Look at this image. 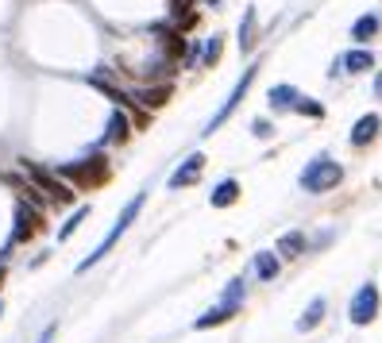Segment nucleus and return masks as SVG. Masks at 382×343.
I'll use <instances>...</instances> for the list:
<instances>
[{"instance_id": "obj_4", "label": "nucleus", "mask_w": 382, "mask_h": 343, "mask_svg": "<svg viewBox=\"0 0 382 343\" xmlns=\"http://www.w3.org/2000/svg\"><path fill=\"white\" fill-rule=\"evenodd\" d=\"M23 166V174H27V182L35 185L39 193H43L51 205H74V197H78V189L74 185H66L58 174H54L51 166H39V162H31V158H23L20 162Z\"/></svg>"}, {"instance_id": "obj_18", "label": "nucleus", "mask_w": 382, "mask_h": 343, "mask_svg": "<svg viewBox=\"0 0 382 343\" xmlns=\"http://www.w3.org/2000/svg\"><path fill=\"white\" fill-rule=\"evenodd\" d=\"M324 313H328V301H324V297H313V301L305 305V313L297 316V332H313L316 324L324 320Z\"/></svg>"}, {"instance_id": "obj_15", "label": "nucleus", "mask_w": 382, "mask_h": 343, "mask_svg": "<svg viewBox=\"0 0 382 343\" xmlns=\"http://www.w3.org/2000/svg\"><path fill=\"white\" fill-rule=\"evenodd\" d=\"M235 201H240V177H221L213 185V193H209V205L213 208H232Z\"/></svg>"}, {"instance_id": "obj_25", "label": "nucleus", "mask_w": 382, "mask_h": 343, "mask_svg": "<svg viewBox=\"0 0 382 343\" xmlns=\"http://www.w3.org/2000/svg\"><path fill=\"white\" fill-rule=\"evenodd\" d=\"M182 70H197L201 66V39H193V43H185V54H182V62H178Z\"/></svg>"}, {"instance_id": "obj_17", "label": "nucleus", "mask_w": 382, "mask_h": 343, "mask_svg": "<svg viewBox=\"0 0 382 343\" xmlns=\"http://www.w3.org/2000/svg\"><path fill=\"white\" fill-rule=\"evenodd\" d=\"M251 270H255L259 282H274V277L282 274V258L274 255V251H259L255 263H251Z\"/></svg>"}, {"instance_id": "obj_6", "label": "nucleus", "mask_w": 382, "mask_h": 343, "mask_svg": "<svg viewBox=\"0 0 382 343\" xmlns=\"http://www.w3.org/2000/svg\"><path fill=\"white\" fill-rule=\"evenodd\" d=\"M382 313V293L375 282H363L359 289L352 293V301H347V320L355 324V328H367V324H375Z\"/></svg>"}, {"instance_id": "obj_20", "label": "nucleus", "mask_w": 382, "mask_h": 343, "mask_svg": "<svg viewBox=\"0 0 382 343\" xmlns=\"http://www.w3.org/2000/svg\"><path fill=\"white\" fill-rule=\"evenodd\" d=\"M243 301H247V282H243V277H232V282L224 285V293H221V305L232 308V313H240Z\"/></svg>"}, {"instance_id": "obj_12", "label": "nucleus", "mask_w": 382, "mask_h": 343, "mask_svg": "<svg viewBox=\"0 0 382 343\" xmlns=\"http://www.w3.org/2000/svg\"><path fill=\"white\" fill-rule=\"evenodd\" d=\"M340 73H347V77H359V73H375L378 66V58H375V51L371 46H352L347 54H340Z\"/></svg>"}, {"instance_id": "obj_3", "label": "nucleus", "mask_w": 382, "mask_h": 343, "mask_svg": "<svg viewBox=\"0 0 382 343\" xmlns=\"http://www.w3.org/2000/svg\"><path fill=\"white\" fill-rule=\"evenodd\" d=\"M54 174H58L66 185H74V189H97V185L109 177V158H104L101 151H93V154H81L74 162L54 166Z\"/></svg>"}, {"instance_id": "obj_8", "label": "nucleus", "mask_w": 382, "mask_h": 343, "mask_svg": "<svg viewBox=\"0 0 382 343\" xmlns=\"http://www.w3.org/2000/svg\"><path fill=\"white\" fill-rule=\"evenodd\" d=\"M205 162H209V158H205L201 151L185 154V158L174 166V174L166 177V189H174V193H178V189H193V185L205 177Z\"/></svg>"}, {"instance_id": "obj_29", "label": "nucleus", "mask_w": 382, "mask_h": 343, "mask_svg": "<svg viewBox=\"0 0 382 343\" xmlns=\"http://www.w3.org/2000/svg\"><path fill=\"white\" fill-rule=\"evenodd\" d=\"M4 277H8V270H4V266H0V285H4Z\"/></svg>"}, {"instance_id": "obj_28", "label": "nucleus", "mask_w": 382, "mask_h": 343, "mask_svg": "<svg viewBox=\"0 0 382 343\" xmlns=\"http://www.w3.org/2000/svg\"><path fill=\"white\" fill-rule=\"evenodd\" d=\"M375 96L382 101V70H375Z\"/></svg>"}, {"instance_id": "obj_27", "label": "nucleus", "mask_w": 382, "mask_h": 343, "mask_svg": "<svg viewBox=\"0 0 382 343\" xmlns=\"http://www.w3.org/2000/svg\"><path fill=\"white\" fill-rule=\"evenodd\" d=\"M54 336H58V324H47V328H43V336H39L35 343H54Z\"/></svg>"}, {"instance_id": "obj_1", "label": "nucleus", "mask_w": 382, "mask_h": 343, "mask_svg": "<svg viewBox=\"0 0 382 343\" xmlns=\"http://www.w3.org/2000/svg\"><path fill=\"white\" fill-rule=\"evenodd\" d=\"M143 205H147V189H143V193H135V197H132V201H128V205H124V212H120V216H116V224L109 227V235H104V239L97 243V247H93V251H89V255H85V258H81V263H78V274H89V270H93L97 263H101V258H109V255H112V247H116V243L124 239V232H128V227L135 224V220H140Z\"/></svg>"}, {"instance_id": "obj_19", "label": "nucleus", "mask_w": 382, "mask_h": 343, "mask_svg": "<svg viewBox=\"0 0 382 343\" xmlns=\"http://www.w3.org/2000/svg\"><path fill=\"white\" fill-rule=\"evenodd\" d=\"M255 20H259V12H255V8H247V12H243V20H240V54L255 51V39H259Z\"/></svg>"}, {"instance_id": "obj_13", "label": "nucleus", "mask_w": 382, "mask_h": 343, "mask_svg": "<svg viewBox=\"0 0 382 343\" xmlns=\"http://www.w3.org/2000/svg\"><path fill=\"white\" fill-rule=\"evenodd\" d=\"M347 35H352L355 46H371L382 35V15L378 12H363L359 20L352 23V31H347Z\"/></svg>"}, {"instance_id": "obj_9", "label": "nucleus", "mask_w": 382, "mask_h": 343, "mask_svg": "<svg viewBox=\"0 0 382 343\" xmlns=\"http://www.w3.org/2000/svg\"><path fill=\"white\" fill-rule=\"evenodd\" d=\"M378 139H382V116L378 112H363L352 124V132H347V146H352V151H367Z\"/></svg>"}, {"instance_id": "obj_26", "label": "nucleus", "mask_w": 382, "mask_h": 343, "mask_svg": "<svg viewBox=\"0 0 382 343\" xmlns=\"http://www.w3.org/2000/svg\"><path fill=\"white\" fill-rule=\"evenodd\" d=\"M251 135H255V139H274V124L266 116H255V120H251Z\"/></svg>"}, {"instance_id": "obj_16", "label": "nucleus", "mask_w": 382, "mask_h": 343, "mask_svg": "<svg viewBox=\"0 0 382 343\" xmlns=\"http://www.w3.org/2000/svg\"><path fill=\"white\" fill-rule=\"evenodd\" d=\"M305 251H309L305 232H286V235H278V243H274V255L278 258H302Z\"/></svg>"}, {"instance_id": "obj_14", "label": "nucleus", "mask_w": 382, "mask_h": 343, "mask_svg": "<svg viewBox=\"0 0 382 343\" xmlns=\"http://www.w3.org/2000/svg\"><path fill=\"white\" fill-rule=\"evenodd\" d=\"M297 101H302V89H297V85L278 81V85L266 89V108H271V112H294Z\"/></svg>"}, {"instance_id": "obj_11", "label": "nucleus", "mask_w": 382, "mask_h": 343, "mask_svg": "<svg viewBox=\"0 0 382 343\" xmlns=\"http://www.w3.org/2000/svg\"><path fill=\"white\" fill-rule=\"evenodd\" d=\"M170 93H174V85H170V81H151V85H135L132 89V101L140 104L143 112H159L162 104L170 101Z\"/></svg>"}, {"instance_id": "obj_24", "label": "nucleus", "mask_w": 382, "mask_h": 343, "mask_svg": "<svg viewBox=\"0 0 382 343\" xmlns=\"http://www.w3.org/2000/svg\"><path fill=\"white\" fill-rule=\"evenodd\" d=\"M294 116H305V120H324V104L316 101V96H305V93H302V101H297Z\"/></svg>"}, {"instance_id": "obj_7", "label": "nucleus", "mask_w": 382, "mask_h": 343, "mask_svg": "<svg viewBox=\"0 0 382 343\" xmlns=\"http://www.w3.org/2000/svg\"><path fill=\"white\" fill-rule=\"evenodd\" d=\"M39 232H43V208H35L31 201H16L12 235H8V243H12V247H20V243H31Z\"/></svg>"}, {"instance_id": "obj_22", "label": "nucleus", "mask_w": 382, "mask_h": 343, "mask_svg": "<svg viewBox=\"0 0 382 343\" xmlns=\"http://www.w3.org/2000/svg\"><path fill=\"white\" fill-rule=\"evenodd\" d=\"M221 54H224V35L205 39V43H201V66H205V70L221 66Z\"/></svg>"}, {"instance_id": "obj_5", "label": "nucleus", "mask_w": 382, "mask_h": 343, "mask_svg": "<svg viewBox=\"0 0 382 343\" xmlns=\"http://www.w3.org/2000/svg\"><path fill=\"white\" fill-rule=\"evenodd\" d=\"M255 77H259V62H251V66L243 70L240 77H235V85H232V93L224 96V104H221V108L213 112V116H209V124L201 127V135L209 139V135H216V132H221L224 124H228V120L235 116V108H240V104H243V96H247V89L255 85Z\"/></svg>"}, {"instance_id": "obj_23", "label": "nucleus", "mask_w": 382, "mask_h": 343, "mask_svg": "<svg viewBox=\"0 0 382 343\" xmlns=\"http://www.w3.org/2000/svg\"><path fill=\"white\" fill-rule=\"evenodd\" d=\"M89 212H93V205H78L74 212H70V220H66V224L58 227V239H62V243H66L70 235H74L81 224H85V220H89Z\"/></svg>"}, {"instance_id": "obj_21", "label": "nucleus", "mask_w": 382, "mask_h": 343, "mask_svg": "<svg viewBox=\"0 0 382 343\" xmlns=\"http://www.w3.org/2000/svg\"><path fill=\"white\" fill-rule=\"evenodd\" d=\"M232 308H224V305H216V308H209V313H201L197 320H193V328L197 332H209V328H221V324H228L232 320Z\"/></svg>"}, {"instance_id": "obj_2", "label": "nucleus", "mask_w": 382, "mask_h": 343, "mask_svg": "<svg viewBox=\"0 0 382 343\" xmlns=\"http://www.w3.org/2000/svg\"><path fill=\"white\" fill-rule=\"evenodd\" d=\"M347 177V170L340 166L332 154H316V158H309L302 166V174H297V185L309 193V197H321V193H332L340 189Z\"/></svg>"}, {"instance_id": "obj_10", "label": "nucleus", "mask_w": 382, "mask_h": 343, "mask_svg": "<svg viewBox=\"0 0 382 343\" xmlns=\"http://www.w3.org/2000/svg\"><path fill=\"white\" fill-rule=\"evenodd\" d=\"M135 124H132V112L124 108H112L109 124H104V135H101V151H109V146H124L128 139H132Z\"/></svg>"}, {"instance_id": "obj_30", "label": "nucleus", "mask_w": 382, "mask_h": 343, "mask_svg": "<svg viewBox=\"0 0 382 343\" xmlns=\"http://www.w3.org/2000/svg\"><path fill=\"white\" fill-rule=\"evenodd\" d=\"M0 313H4V301H0Z\"/></svg>"}]
</instances>
